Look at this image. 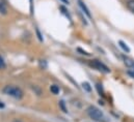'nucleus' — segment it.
Here are the masks:
<instances>
[{"instance_id": "nucleus-1", "label": "nucleus", "mask_w": 134, "mask_h": 122, "mask_svg": "<svg viewBox=\"0 0 134 122\" xmlns=\"http://www.w3.org/2000/svg\"><path fill=\"white\" fill-rule=\"evenodd\" d=\"M87 112V115L95 121H98V122H106L107 121V118L106 116L103 114V112L100 111L98 108L94 107V106H91L87 108L86 110Z\"/></svg>"}, {"instance_id": "nucleus-2", "label": "nucleus", "mask_w": 134, "mask_h": 122, "mask_svg": "<svg viewBox=\"0 0 134 122\" xmlns=\"http://www.w3.org/2000/svg\"><path fill=\"white\" fill-rule=\"evenodd\" d=\"M3 93L6 94V95H9L16 99H21L23 97V91L17 87V86H14V85H7L3 88Z\"/></svg>"}, {"instance_id": "nucleus-3", "label": "nucleus", "mask_w": 134, "mask_h": 122, "mask_svg": "<svg viewBox=\"0 0 134 122\" xmlns=\"http://www.w3.org/2000/svg\"><path fill=\"white\" fill-rule=\"evenodd\" d=\"M90 65L93 66L94 68L100 70V71H103V72H109V71H110V69H109L104 63H102V62L99 60H92L90 62Z\"/></svg>"}, {"instance_id": "nucleus-4", "label": "nucleus", "mask_w": 134, "mask_h": 122, "mask_svg": "<svg viewBox=\"0 0 134 122\" xmlns=\"http://www.w3.org/2000/svg\"><path fill=\"white\" fill-rule=\"evenodd\" d=\"M78 3H79V6L81 7V9L83 10V13H85V15H86L88 18H91L92 15H91V13H90V9H88L87 6L82 2V0H78Z\"/></svg>"}, {"instance_id": "nucleus-5", "label": "nucleus", "mask_w": 134, "mask_h": 122, "mask_svg": "<svg viewBox=\"0 0 134 122\" xmlns=\"http://www.w3.org/2000/svg\"><path fill=\"white\" fill-rule=\"evenodd\" d=\"M124 63L126 64V66L132 68V69L134 70V60L133 59L128 58V57H125V58H124Z\"/></svg>"}, {"instance_id": "nucleus-6", "label": "nucleus", "mask_w": 134, "mask_h": 122, "mask_svg": "<svg viewBox=\"0 0 134 122\" xmlns=\"http://www.w3.org/2000/svg\"><path fill=\"white\" fill-rule=\"evenodd\" d=\"M0 14L2 15H6L7 14V8H6V5L4 2L0 1Z\"/></svg>"}, {"instance_id": "nucleus-7", "label": "nucleus", "mask_w": 134, "mask_h": 122, "mask_svg": "<svg viewBox=\"0 0 134 122\" xmlns=\"http://www.w3.org/2000/svg\"><path fill=\"white\" fill-rule=\"evenodd\" d=\"M119 45H120V47H121L125 52H127V53H129V52H130V48H129V47H128V46H127L123 40H120V41H119Z\"/></svg>"}, {"instance_id": "nucleus-8", "label": "nucleus", "mask_w": 134, "mask_h": 122, "mask_svg": "<svg viewBox=\"0 0 134 122\" xmlns=\"http://www.w3.org/2000/svg\"><path fill=\"white\" fill-rule=\"evenodd\" d=\"M50 90H51V92H52L53 94H58V93H59V87L56 86V85H52V86L50 87Z\"/></svg>"}, {"instance_id": "nucleus-9", "label": "nucleus", "mask_w": 134, "mask_h": 122, "mask_svg": "<svg viewBox=\"0 0 134 122\" xmlns=\"http://www.w3.org/2000/svg\"><path fill=\"white\" fill-rule=\"evenodd\" d=\"M127 7H128L132 13H134V0H128V2H127Z\"/></svg>"}, {"instance_id": "nucleus-10", "label": "nucleus", "mask_w": 134, "mask_h": 122, "mask_svg": "<svg viewBox=\"0 0 134 122\" xmlns=\"http://www.w3.org/2000/svg\"><path fill=\"white\" fill-rule=\"evenodd\" d=\"M82 87H83V89H85L87 92L92 91V87H91V85H90L87 82H84V83L82 84Z\"/></svg>"}, {"instance_id": "nucleus-11", "label": "nucleus", "mask_w": 134, "mask_h": 122, "mask_svg": "<svg viewBox=\"0 0 134 122\" xmlns=\"http://www.w3.org/2000/svg\"><path fill=\"white\" fill-rule=\"evenodd\" d=\"M59 106H60V108L63 109V111H64L65 113H67L68 110H67V108H66V106H65V102H64L63 100H60V101H59Z\"/></svg>"}, {"instance_id": "nucleus-12", "label": "nucleus", "mask_w": 134, "mask_h": 122, "mask_svg": "<svg viewBox=\"0 0 134 122\" xmlns=\"http://www.w3.org/2000/svg\"><path fill=\"white\" fill-rule=\"evenodd\" d=\"M5 67V62L3 60V58L0 56V69H2V68H4Z\"/></svg>"}, {"instance_id": "nucleus-13", "label": "nucleus", "mask_w": 134, "mask_h": 122, "mask_svg": "<svg viewBox=\"0 0 134 122\" xmlns=\"http://www.w3.org/2000/svg\"><path fill=\"white\" fill-rule=\"evenodd\" d=\"M77 51H78V52H81V54H84V55H86V56H90V54H88L86 51H83V50H82V49H80V48H78V49H77Z\"/></svg>"}, {"instance_id": "nucleus-14", "label": "nucleus", "mask_w": 134, "mask_h": 122, "mask_svg": "<svg viewBox=\"0 0 134 122\" xmlns=\"http://www.w3.org/2000/svg\"><path fill=\"white\" fill-rule=\"evenodd\" d=\"M100 84H98V85H97V88H98V90H99V93H101V94H102V95H103V90H102V87H101L100 88ZM100 94V95H101Z\"/></svg>"}, {"instance_id": "nucleus-15", "label": "nucleus", "mask_w": 134, "mask_h": 122, "mask_svg": "<svg viewBox=\"0 0 134 122\" xmlns=\"http://www.w3.org/2000/svg\"><path fill=\"white\" fill-rule=\"evenodd\" d=\"M128 74H129L130 76H132V77H134V71H128Z\"/></svg>"}, {"instance_id": "nucleus-16", "label": "nucleus", "mask_w": 134, "mask_h": 122, "mask_svg": "<svg viewBox=\"0 0 134 122\" xmlns=\"http://www.w3.org/2000/svg\"><path fill=\"white\" fill-rule=\"evenodd\" d=\"M63 2H65V3H69V0H62Z\"/></svg>"}, {"instance_id": "nucleus-17", "label": "nucleus", "mask_w": 134, "mask_h": 122, "mask_svg": "<svg viewBox=\"0 0 134 122\" xmlns=\"http://www.w3.org/2000/svg\"><path fill=\"white\" fill-rule=\"evenodd\" d=\"M0 108H4V105H3V103H1V102H0Z\"/></svg>"}, {"instance_id": "nucleus-18", "label": "nucleus", "mask_w": 134, "mask_h": 122, "mask_svg": "<svg viewBox=\"0 0 134 122\" xmlns=\"http://www.w3.org/2000/svg\"><path fill=\"white\" fill-rule=\"evenodd\" d=\"M14 122H21V121H19V120H16V121H14Z\"/></svg>"}]
</instances>
